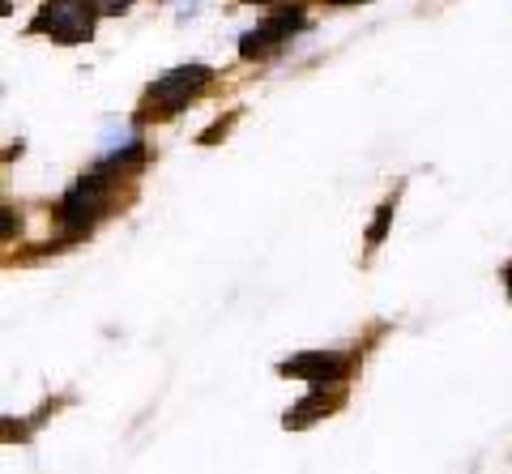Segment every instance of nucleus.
Listing matches in <instances>:
<instances>
[{
  "mask_svg": "<svg viewBox=\"0 0 512 474\" xmlns=\"http://www.w3.org/2000/svg\"><path fill=\"white\" fill-rule=\"evenodd\" d=\"M103 5L99 0H43L35 22H30V35H47L52 43H86L94 35V22H99Z\"/></svg>",
  "mask_w": 512,
  "mask_h": 474,
  "instance_id": "obj_1",
  "label": "nucleus"
},
{
  "mask_svg": "<svg viewBox=\"0 0 512 474\" xmlns=\"http://www.w3.org/2000/svg\"><path fill=\"white\" fill-rule=\"evenodd\" d=\"M111 180H116V171H90V176L77 180L69 193H64L60 201V227L69 231V240H77V235H86L99 218L107 214V201H111Z\"/></svg>",
  "mask_w": 512,
  "mask_h": 474,
  "instance_id": "obj_3",
  "label": "nucleus"
},
{
  "mask_svg": "<svg viewBox=\"0 0 512 474\" xmlns=\"http://www.w3.org/2000/svg\"><path fill=\"white\" fill-rule=\"evenodd\" d=\"M389 218H393V205H384V210L376 214V227H372V235H367V244H380L384 240V227H389Z\"/></svg>",
  "mask_w": 512,
  "mask_h": 474,
  "instance_id": "obj_7",
  "label": "nucleus"
},
{
  "mask_svg": "<svg viewBox=\"0 0 512 474\" xmlns=\"http://www.w3.org/2000/svg\"><path fill=\"white\" fill-rule=\"evenodd\" d=\"M299 26H303V9H278L274 18H265L261 26L248 30V35L239 39V56H244V60H265V56H274Z\"/></svg>",
  "mask_w": 512,
  "mask_h": 474,
  "instance_id": "obj_4",
  "label": "nucleus"
},
{
  "mask_svg": "<svg viewBox=\"0 0 512 474\" xmlns=\"http://www.w3.org/2000/svg\"><path fill=\"white\" fill-rule=\"evenodd\" d=\"M329 5H363V0H329Z\"/></svg>",
  "mask_w": 512,
  "mask_h": 474,
  "instance_id": "obj_10",
  "label": "nucleus"
},
{
  "mask_svg": "<svg viewBox=\"0 0 512 474\" xmlns=\"http://www.w3.org/2000/svg\"><path fill=\"white\" fill-rule=\"evenodd\" d=\"M282 376H295V381H308V385H338L346 381L350 372V355H338V351H308V355H295L286 359Z\"/></svg>",
  "mask_w": 512,
  "mask_h": 474,
  "instance_id": "obj_5",
  "label": "nucleus"
},
{
  "mask_svg": "<svg viewBox=\"0 0 512 474\" xmlns=\"http://www.w3.org/2000/svg\"><path fill=\"white\" fill-rule=\"evenodd\" d=\"M214 82V73L205 69V65H180V69H171L163 73L158 82L146 90V99H141V116L146 120H171V116H180L184 107L197 99V94Z\"/></svg>",
  "mask_w": 512,
  "mask_h": 474,
  "instance_id": "obj_2",
  "label": "nucleus"
},
{
  "mask_svg": "<svg viewBox=\"0 0 512 474\" xmlns=\"http://www.w3.org/2000/svg\"><path fill=\"white\" fill-rule=\"evenodd\" d=\"M504 287H508V299H512V261H508V270H504Z\"/></svg>",
  "mask_w": 512,
  "mask_h": 474,
  "instance_id": "obj_9",
  "label": "nucleus"
},
{
  "mask_svg": "<svg viewBox=\"0 0 512 474\" xmlns=\"http://www.w3.org/2000/svg\"><path fill=\"white\" fill-rule=\"evenodd\" d=\"M342 406V393H333V398H325V385H316V393H308L299 406L286 410V428H308V423L316 419H325L329 410H338Z\"/></svg>",
  "mask_w": 512,
  "mask_h": 474,
  "instance_id": "obj_6",
  "label": "nucleus"
},
{
  "mask_svg": "<svg viewBox=\"0 0 512 474\" xmlns=\"http://www.w3.org/2000/svg\"><path fill=\"white\" fill-rule=\"evenodd\" d=\"M244 5H265V0H244Z\"/></svg>",
  "mask_w": 512,
  "mask_h": 474,
  "instance_id": "obj_11",
  "label": "nucleus"
},
{
  "mask_svg": "<svg viewBox=\"0 0 512 474\" xmlns=\"http://www.w3.org/2000/svg\"><path fill=\"white\" fill-rule=\"evenodd\" d=\"M103 13H124V9H133V0H99Z\"/></svg>",
  "mask_w": 512,
  "mask_h": 474,
  "instance_id": "obj_8",
  "label": "nucleus"
}]
</instances>
